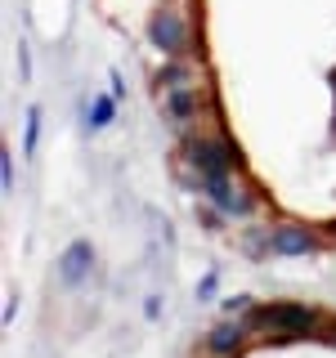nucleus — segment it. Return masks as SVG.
I'll return each mask as SVG.
<instances>
[{
  "label": "nucleus",
  "mask_w": 336,
  "mask_h": 358,
  "mask_svg": "<svg viewBox=\"0 0 336 358\" xmlns=\"http://www.w3.org/2000/svg\"><path fill=\"white\" fill-rule=\"evenodd\" d=\"M251 331H278V336H309L318 322V309L291 305V300H274V305H251L242 313Z\"/></svg>",
  "instance_id": "1"
},
{
  "label": "nucleus",
  "mask_w": 336,
  "mask_h": 358,
  "mask_svg": "<svg viewBox=\"0 0 336 358\" xmlns=\"http://www.w3.org/2000/svg\"><path fill=\"white\" fill-rule=\"evenodd\" d=\"M184 162L193 166L197 175H224L242 166V148L233 139H211V134H197V139L184 143Z\"/></svg>",
  "instance_id": "2"
},
{
  "label": "nucleus",
  "mask_w": 336,
  "mask_h": 358,
  "mask_svg": "<svg viewBox=\"0 0 336 358\" xmlns=\"http://www.w3.org/2000/svg\"><path fill=\"white\" fill-rule=\"evenodd\" d=\"M148 41L166 54V59H184V54H188V41H193V31H188V18L179 14L175 5L153 9V18H148Z\"/></svg>",
  "instance_id": "3"
},
{
  "label": "nucleus",
  "mask_w": 336,
  "mask_h": 358,
  "mask_svg": "<svg viewBox=\"0 0 336 358\" xmlns=\"http://www.w3.org/2000/svg\"><path fill=\"white\" fill-rule=\"evenodd\" d=\"M202 193L211 197V206H216V210H224V215H233V220H246L255 210V197L246 193L242 184H233V171L202 175Z\"/></svg>",
  "instance_id": "4"
},
{
  "label": "nucleus",
  "mask_w": 336,
  "mask_h": 358,
  "mask_svg": "<svg viewBox=\"0 0 336 358\" xmlns=\"http://www.w3.org/2000/svg\"><path fill=\"white\" fill-rule=\"evenodd\" d=\"M269 251L274 255H314L318 251V238L309 229H300V224H283V229L269 233Z\"/></svg>",
  "instance_id": "5"
},
{
  "label": "nucleus",
  "mask_w": 336,
  "mask_h": 358,
  "mask_svg": "<svg viewBox=\"0 0 336 358\" xmlns=\"http://www.w3.org/2000/svg\"><path fill=\"white\" fill-rule=\"evenodd\" d=\"M90 264H94V246H90V242H72L63 251V260H59V282L63 287H81L85 273H90Z\"/></svg>",
  "instance_id": "6"
},
{
  "label": "nucleus",
  "mask_w": 336,
  "mask_h": 358,
  "mask_svg": "<svg viewBox=\"0 0 336 358\" xmlns=\"http://www.w3.org/2000/svg\"><path fill=\"white\" fill-rule=\"evenodd\" d=\"M246 318H229V322H220L216 331L206 336V345H211V354H238L242 350V341H246Z\"/></svg>",
  "instance_id": "7"
},
{
  "label": "nucleus",
  "mask_w": 336,
  "mask_h": 358,
  "mask_svg": "<svg viewBox=\"0 0 336 358\" xmlns=\"http://www.w3.org/2000/svg\"><path fill=\"white\" fill-rule=\"evenodd\" d=\"M197 108H202V94H197V85H179V90H166V112H171V121H193L197 117Z\"/></svg>",
  "instance_id": "8"
},
{
  "label": "nucleus",
  "mask_w": 336,
  "mask_h": 358,
  "mask_svg": "<svg viewBox=\"0 0 336 358\" xmlns=\"http://www.w3.org/2000/svg\"><path fill=\"white\" fill-rule=\"evenodd\" d=\"M112 121H117V94H99L94 103H90V112H85V126L104 130V126H112Z\"/></svg>",
  "instance_id": "9"
},
{
  "label": "nucleus",
  "mask_w": 336,
  "mask_h": 358,
  "mask_svg": "<svg viewBox=\"0 0 336 358\" xmlns=\"http://www.w3.org/2000/svg\"><path fill=\"white\" fill-rule=\"evenodd\" d=\"M193 63H179V59H171V63H166L162 67V72H157V85H162V90H179V85H193Z\"/></svg>",
  "instance_id": "10"
},
{
  "label": "nucleus",
  "mask_w": 336,
  "mask_h": 358,
  "mask_svg": "<svg viewBox=\"0 0 336 358\" xmlns=\"http://www.w3.org/2000/svg\"><path fill=\"white\" fill-rule=\"evenodd\" d=\"M41 139V108H27V134H22V152H36Z\"/></svg>",
  "instance_id": "11"
},
{
  "label": "nucleus",
  "mask_w": 336,
  "mask_h": 358,
  "mask_svg": "<svg viewBox=\"0 0 336 358\" xmlns=\"http://www.w3.org/2000/svg\"><path fill=\"white\" fill-rule=\"evenodd\" d=\"M0 179H5V193H14L18 179H14V157H9V148L0 152Z\"/></svg>",
  "instance_id": "12"
},
{
  "label": "nucleus",
  "mask_w": 336,
  "mask_h": 358,
  "mask_svg": "<svg viewBox=\"0 0 336 358\" xmlns=\"http://www.w3.org/2000/svg\"><path fill=\"white\" fill-rule=\"evenodd\" d=\"M211 296H216V273H206L197 282V300H211Z\"/></svg>",
  "instance_id": "13"
},
{
  "label": "nucleus",
  "mask_w": 336,
  "mask_h": 358,
  "mask_svg": "<svg viewBox=\"0 0 336 358\" xmlns=\"http://www.w3.org/2000/svg\"><path fill=\"white\" fill-rule=\"evenodd\" d=\"M246 309H251V300H246V296H238V300H229V305H224L229 318H233V313H246Z\"/></svg>",
  "instance_id": "14"
},
{
  "label": "nucleus",
  "mask_w": 336,
  "mask_h": 358,
  "mask_svg": "<svg viewBox=\"0 0 336 358\" xmlns=\"http://www.w3.org/2000/svg\"><path fill=\"white\" fill-rule=\"evenodd\" d=\"M108 85H112V94H117V99H126V76H121V72H112Z\"/></svg>",
  "instance_id": "15"
},
{
  "label": "nucleus",
  "mask_w": 336,
  "mask_h": 358,
  "mask_svg": "<svg viewBox=\"0 0 336 358\" xmlns=\"http://www.w3.org/2000/svg\"><path fill=\"white\" fill-rule=\"evenodd\" d=\"M332 85H336V72H332Z\"/></svg>",
  "instance_id": "16"
},
{
  "label": "nucleus",
  "mask_w": 336,
  "mask_h": 358,
  "mask_svg": "<svg viewBox=\"0 0 336 358\" xmlns=\"http://www.w3.org/2000/svg\"><path fill=\"white\" fill-rule=\"evenodd\" d=\"M332 341H336V331H332Z\"/></svg>",
  "instance_id": "17"
}]
</instances>
